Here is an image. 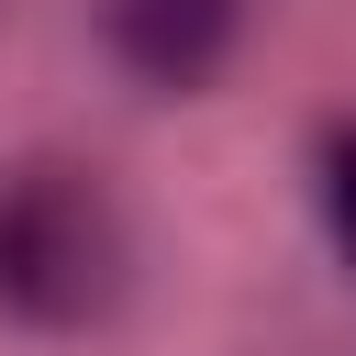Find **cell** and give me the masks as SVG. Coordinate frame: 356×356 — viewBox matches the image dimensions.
<instances>
[{
	"mask_svg": "<svg viewBox=\"0 0 356 356\" xmlns=\"http://www.w3.org/2000/svg\"><path fill=\"white\" fill-rule=\"evenodd\" d=\"M122 278H134V234H122V200L100 189V167L33 156L0 178V312L22 334L111 323Z\"/></svg>",
	"mask_w": 356,
	"mask_h": 356,
	"instance_id": "1",
	"label": "cell"
},
{
	"mask_svg": "<svg viewBox=\"0 0 356 356\" xmlns=\"http://www.w3.org/2000/svg\"><path fill=\"white\" fill-rule=\"evenodd\" d=\"M245 11L256 0H100V33L145 89H211L245 44Z\"/></svg>",
	"mask_w": 356,
	"mask_h": 356,
	"instance_id": "2",
	"label": "cell"
},
{
	"mask_svg": "<svg viewBox=\"0 0 356 356\" xmlns=\"http://www.w3.org/2000/svg\"><path fill=\"white\" fill-rule=\"evenodd\" d=\"M323 222H334V245H345V267H356V122L323 145Z\"/></svg>",
	"mask_w": 356,
	"mask_h": 356,
	"instance_id": "3",
	"label": "cell"
}]
</instances>
